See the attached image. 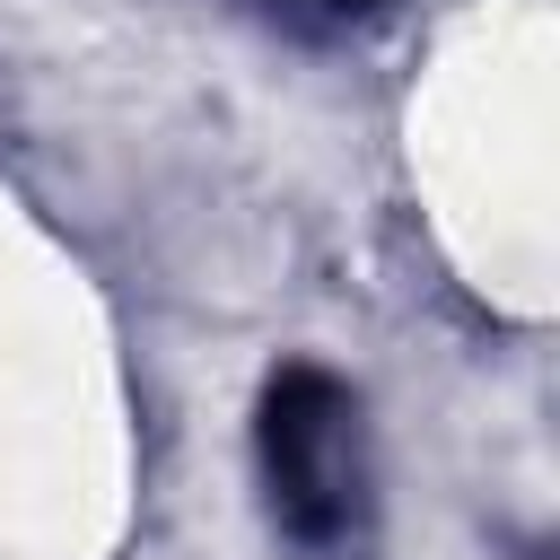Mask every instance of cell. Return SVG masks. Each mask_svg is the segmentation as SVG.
Segmentation results:
<instances>
[{
    "label": "cell",
    "instance_id": "obj_1",
    "mask_svg": "<svg viewBox=\"0 0 560 560\" xmlns=\"http://www.w3.org/2000/svg\"><path fill=\"white\" fill-rule=\"evenodd\" d=\"M254 464H262L271 525L289 542L341 551L368 525V420L332 368H315V359L271 368V385L254 402Z\"/></svg>",
    "mask_w": 560,
    "mask_h": 560
},
{
    "label": "cell",
    "instance_id": "obj_2",
    "mask_svg": "<svg viewBox=\"0 0 560 560\" xmlns=\"http://www.w3.org/2000/svg\"><path fill=\"white\" fill-rule=\"evenodd\" d=\"M289 26H350V18H376L385 0H271Z\"/></svg>",
    "mask_w": 560,
    "mask_h": 560
}]
</instances>
